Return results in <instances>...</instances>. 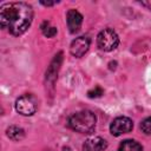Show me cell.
I'll return each mask as SVG.
<instances>
[{
    "instance_id": "obj_1",
    "label": "cell",
    "mask_w": 151,
    "mask_h": 151,
    "mask_svg": "<svg viewBox=\"0 0 151 151\" xmlns=\"http://www.w3.org/2000/svg\"><path fill=\"white\" fill-rule=\"evenodd\" d=\"M33 19L32 7L25 2L5 4L0 8V24L13 35H20L31 26Z\"/></svg>"
},
{
    "instance_id": "obj_2",
    "label": "cell",
    "mask_w": 151,
    "mask_h": 151,
    "mask_svg": "<svg viewBox=\"0 0 151 151\" xmlns=\"http://www.w3.org/2000/svg\"><path fill=\"white\" fill-rule=\"evenodd\" d=\"M96 114L91 111H80L72 114L68 119V125L72 130L79 133H92L96 127Z\"/></svg>"
},
{
    "instance_id": "obj_3",
    "label": "cell",
    "mask_w": 151,
    "mask_h": 151,
    "mask_svg": "<svg viewBox=\"0 0 151 151\" xmlns=\"http://www.w3.org/2000/svg\"><path fill=\"white\" fill-rule=\"evenodd\" d=\"M97 44H98V47L103 51H106V52L112 51L119 44L118 34L111 28H105L98 34Z\"/></svg>"
},
{
    "instance_id": "obj_4",
    "label": "cell",
    "mask_w": 151,
    "mask_h": 151,
    "mask_svg": "<svg viewBox=\"0 0 151 151\" xmlns=\"http://www.w3.org/2000/svg\"><path fill=\"white\" fill-rule=\"evenodd\" d=\"M38 109V100L33 94H24L15 101V110L22 116H32Z\"/></svg>"
},
{
    "instance_id": "obj_5",
    "label": "cell",
    "mask_w": 151,
    "mask_h": 151,
    "mask_svg": "<svg viewBox=\"0 0 151 151\" xmlns=\"http://www.w3.org/2000/svg\"><path fill=\"white\" fill-rule=\"evenodd\" d=\"M132 129H133V123L127 117H117L110 125V132L116 137L127 133Z\"/></svg>"
},
{
    "instance_id": "obj_6",
    "label": "cell",
    "mask_w": 151,
    "mask_h": 151,
    "mask_svg": "<svg viewBox=\"0 0 151 151\" xmlns=\"http://www.w3.org/2000/svg\"><path fill=\"white\" fill-rule=\"evenodd\" d=\"M88 47H90V39L87 37H79L72 41L70 46V52L73 57L80 58L88 51Z\"/></svg>"
},
{
    "instance_id": "obj_7",
    "label": "cell",
    "mask_w": 151,
    "mask_h": 151,
    "mask_svg": "<svg viewBox=\"0 0 151 151\" xmlns=\"http://www.w3.org/2000/svg\"><path fill=\"white\" fill-rule=\"evenodd\" d=\"M66 21L67 26L71 33H76L80 29L83 24V15L77 9H70L66 14Z\"/></svg>"
},
{
    "instance_id": "obj_8",
    "label": "cell",
    "mask_w": 151,
    "mask_h": 151,
    "mask_svg": "<svg viewBox=\"0 0 151 151\" xmlns=\"http://www.w3.org/2000/svg\"><path fill=\"white\" fill-rule=\"evenodd\" d=\"M61 60H63V52H59L52 60L51 65L48 66L47 71H46V81L51 83V85L54 83V80L57 79V74H58V71L60 68V65H61Z\"/></svg>"
},
{
    "instance_id": "obj_9",
    "label": "cell",
    "mask_w": 151,
    "mask_h": 151,
    "mask_svg": "<svg viewBox=\"0 0 151 151\" xmlns=\"http://www.w3.org/2000/svg\"><path fill=\"white\" fill-rule=\"evenodd\" d=\"M107 143L101 137H91L85 140L83 145V151H104Z\"/></svg>"
},
{
    "instance_id": "obj_10",
    "label": "cell",
    "mask_w": 151,
    "mask_h": 151,
    "mask_svg": "<svg viewBox=\"0 0 151 151\" xmlns=\"http://www.w3.org/2000/svg\"><path fill=\"white\" fill-rule=\"evenodd\" d=\"M119 151H143L142 145L133 139H125L119 145Z\"/></svg>"
},
{
    "instance_id": "obj_11",
    "label": "cell",
    "mask_w": 151,
    "mask_h": 151,
    "mask_svg": "<svg viewBox=\"0 0 151 151\" xmlns=\"http://www.w3.org/2000/svg\"><path fill=\"white\" fill-rule=\"evenodd\" d=\"M6 132H7L8 138L12 139V140H15V142H17V140H20V139H22V138L25 137V131H24L21 127L15 126V125L9 126Z\"/></svg>"
},
{
    "instance_id": "obj_12",
    "label": "cell",
    "mask_w": 151,
    "mask_h": 151,
    "mask_svg": "<svg viewBox=\"0 0 151 151\" xmlns=\"http://www.w3.org/2000/svg\"><path fill=\"white\" fill-rule=\"evenodd\" d=\"M41 31H42V34L47 38H52L57 34V28L53 27V26H50V22L48 21H45L42 25H41Z\"/></svg>"
},
{
    "instance_id": "obj_13",
    "label": "cell",
    "mask_w": 151,
    "mask_h": 151,
    "mask_svg": "<svg viewBox=\"0 0 151 151\" xmlns=\"http://www.w3.org/2000/svg\"><path fill=\"white\" fill-rule=\"evenodd\" d=\"M140 129L143 132H145L146 134L151 133V117H147L146 119H144L140 124Z\"/></svg>"
},
{
    "instance_id": "obj_14",
    "label": "cell",
    "mask_w": 151,
    "mask_h": 151,
    "mask_svg": "<svg viewBox=\"0 0 151 151\" xmlns=\"http://www.w3.org/2000/svg\"><path fill=\"white\" fill-rule=\"evenodd\" d=\"M101 94H103V88L99 87V86H96L93 90H90L88 93H87V96H88L90 98H98V97H100Z\"/></svg>"
},
{
    "instance_id": "obj_15",
    "label": "cell",
    "mask_w": 151,
    "mask_h": 151,
    "mask_svg": "<svg viewBox=\"0 0 151 151\" xmlns=\"http://www.w3.org/2000/svg\"><path fill=\"white\" fill-rule=\"evenodd\" d=\"M140 4H142L143 6H145L147 9H150V11H151V0H149V1H142Z\"/></svg>"
},
{
    "instance_id": "obj_16",
    "label": "cell",
    "mask_w": 151,
    "mask_h": 151,
    "mask_svg": "<svg viewBox=\"0 0 151 151\" xmlns=\"http://www.w3.org/2000/svg\"><path fill=\"white\" fill-rule=\"evenodd\" d=\"M55 2H51V1H41V5H44V6H53Z\"/></svg>"
}]
</instances>
